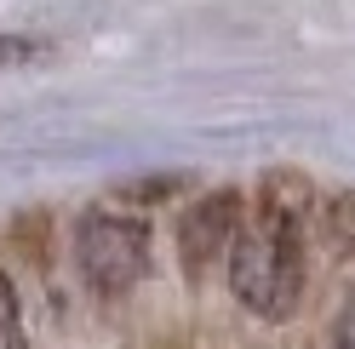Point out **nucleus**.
<instances>
[{
    "label": "nucleus",
    "mask_w": 355,
    "mask_h": 349,
    "mask_svg": "<svg viewBox=\"0 0 355 349\" xmlns=\"http://www.w3.org/2000/svg\"><path fill=\"white\" fill-rule=\"evenodd\" d=\"M46 57V40L35 35H0V69H24V63Z\"/></svg>",
    "instance_id": "nucleus-6"
},
{
    "label": "nucleus",
    "mask_w": 355,
    "mask_h": 349,
    "mask_svg": "<svg viewBox=\"0 0 355 349\" xmlns=\"http://www.w3.org/2000/svg\"><path fill=\"white\" fill-rule=\"evenodd\" d=\"M309 178L304 172H270L258 189L252 217H241L230 252V292L258 321H286L304 298V217H309Z\"/></svg>",
    "instance_id": "nucleus-1"
},
{
    "label": "nucleus",
    "mask_w": 355,
    "mask_h": 349,
    "mask_svg": "<svg viewBox=\"0 0 355 349\" xmlns=\"http://www.w3.org/2000/svg\"><path fill=\"white\" fill-rule=\"evenodd\" d=\"M315 224H321V252H327V258H338V264L355 258V195H349V189L332 195Z\"/></svg>",
    "instance_id": "nucleus-4"
},
{
    "label": "nucleus",
    "mask_w": 355,
    "mask_h": 349,
    "mask_svg": "<svg viewBox=\"0 0 355 349\" xmlns=\"http://www.w3.org/2000/svg\"><path fill=\"white\" fill-rule=\"evenodd\" d=\"M184 189V172H166V178H144V184H126L121 201H166V195Z\"/></svg>",
    "instance_id": "nucleus-7"
},
{
    "label": "nucleus",
    "mask_w": 355,
    "mask_h": 349,
    "mask_svg": "<svg viewBox=\"0 0 355 349\" xmlns=\"http://www.w3.org/2000/svg\"><path fill=\"white\" fill-rule=\"evenodd\" d=\"M332 349H355V280L338 303V326H332Z\"/></svg>",
    "instance_id": "nucleus-8"
},
{
    "label": "nucleus",
    "mask_w": 355,
    "mask_h": 349,
    "mask_svg": "<svg viewBox=\"0 0 355 349\" xmlns=\"http://www.w3.org/2000/svg\"><path fill=\"white\" fill-rule=\"evenodd\" d=\"M75 264L98 298H126L149 269V224L138 212L92 206L75 224Z\"/></svg>",
    "instance_id": "nucleus-2"
},
{
    "label": "nucleus",
    "mask_w": 355,
    "mask_h": 349,
    "mask_svg": "<svg viewBox=\"0 0 355 349\" xmlns=\"http://www.w3.org/2000/svg\"><path fill=\"white\" fill-rule=\"evenodd\" d=\"M0 349H29L24 343V315H17V292H12L6 275H0Z\"/></svg>",
    "instance_id": "nucleus-5"
},
{
    "label": "nucleus",
    "mask_w": 355,
    "mask_h": 349,
    "mask_svg": "<svg viewBox=\"0 0 355 349\" xmlns=\"http://www.w3.org/2000/svg\"><path fill=\"white\" fill-rule=\"evenodd\" d=\"M235 235H241V195L212 189L178 217V258H184L189 275H207V264L235 252Z\"/></svg>",
    "instance_id": "nucleus-3"
}]
</instances>
